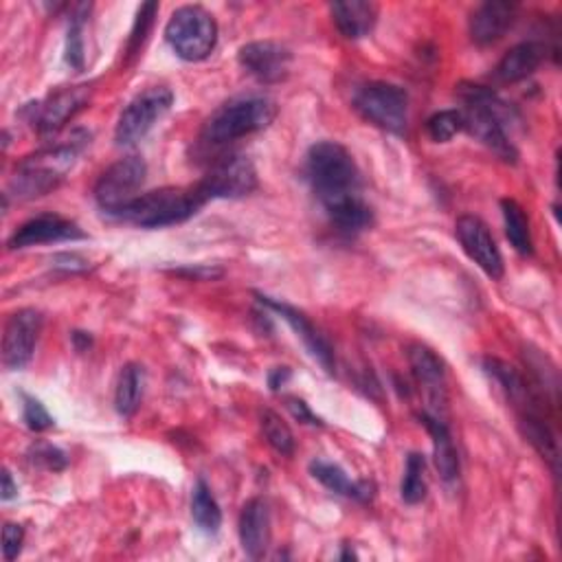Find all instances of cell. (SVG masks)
I'll use <instances>...</instances> for the list:
<instances>
[{
	"label": "cell",
	"instance_id": "6da1fadb",
	"mask_svg": "<svg viewBox=\"0 0 562 562\" xmlns=\"http://www.w3.org/2000/svg\"><path fill=\"white\" fill-rule=\"evenodd\" d=\"M306 176L326 213L363 198L359 165L337 141H319L311 148L306 156Z\"/></svg>",
	"mask_w": 562,
	"mask_h": 562
},
{
	"label": "cell",
	"instance_id": "7a4b0ae2",
	"mask_svg": "<svg viewBox=\"0 0 562 562\" xmlns=\"http://www.w3.org/2000/svg\"><path fill=\"white\" fill-rule=\"evenodd\" d=\"M457 93L466 104L461 110L464 130L492 150L501 161L514 163L518 159V150L505 130V126L516 117L510 104H505L492 89L479 84H461Z\"/></svg>",
	"mask_w": 562,
	"mask_h": 562
},
{
	"label": "cell",
	"instance_id": "3957f363",
	"mask_svg": "<svg viewBox=\"0 0 562 562\" xmlns=\"http://www.w3.org/2000/svg\"><path fill=\"white\" fill-rule=\"evenodd\" d=\"M89 139L91 137L84 132H75L67 143L45 148L23 159L10 180V194L5 196H14L16 200H36L58 189L73 169L78 154Z\"/></svg>",
	"mask_w": 562,
	"mask_h": 562
},
{
	"label": "cell",
	"instance_id": "277c9868",
	"mask_svg": "<svg viewBox=\"0 0 562 562\" xmlns=\"http://www.w3.org/2000/svg\"><path fill=\"white\" fill-rule=\"evenodd\" d=\"M204 202L207 200L196 187H165L137 196L115 215L141 229H163L187 222L204 207Z\"/></svg>",
	"mask_w": 562,
	"mask_h": 562
},
{
	"label": "cell",
	"instance_id": "5b68a950",
	"mask_svg": "<svg viewBox=\"0 0 562 562\" xmlns=\"http://www.w3.org/2000/svg\"><path fill=\"white\" fill-rule=\"evenodd\" d=\"M277 117V106L268 97H239L220 106L202 126L200 141L207 148H222L242 137L266 130Z\"/></svg>",
	"mask_w": 562,
	"mask_h": 562
},
{
	"label": "cell",
	"instance_id": "8992f818",
	"mask_svg": "<svg viewBox=\"0 0 562 562\" xmlns=\"http://www.w3.org/2000/svg\"><path fill=\"white\" fill-rule=\"evenodd\" d=\"M165 40L180 60L202 62L218 45V23L204 8L183 5L172 14L165 27Z\"/></svg>",
	"mask_w": 562,
	"mask_h": 562
},
{
	"label": "cell",
	"instance_id": "52a82bcc",
	"mask_svg": "<svg viewBox=\"0 0 562 562\" xmlns=\"http://www.w3.org/2000/svg\"><path fill=\"white\" fill-rule=\"evenodd\" d=\"M356 113L372 126L402 134L409 124V95L389 82H372L354 97Z\"/></svg>",
	"mask_w": 562,
	"mask_h": 562
},
{
	"label": "cell",
	"instance_id": "ba28073f",
	"mask_svg": "<svg viewBox=\"0 0 562 562\" xmlns=\"http://www.w3.org/2000/svg\"><path fill=\"white\" fill-rule=\"evenodd\" d=\"M174 104V93L165 86H152L139 93L119 115L115 128V141L119 145H134L139 143L159 119H163Z\"/></svg>",
	"mask_w": 562,
	"mask_h": 562
},
{
	"label": "cell",
	"instance_id": "9c48e42d",
	"mask_svg": "<svg viewBox=\"0 0 562 562\" xmlns=\"http://www.w3.org/2000/svg\"><path fill=\"white\" fill-rule=\"evenodd\" d=\"M196 189L207 202L218 198H244L257 189V169L248 156L229 154L209 167Z\"/></svg>",
	"mask_w": 562,
	"mask_h": 562
},
{
	"label": "cell",
	"instance_id": "30bf717a",
	"mask_svg": "<svg viewBox=\"0 0 562 562\" xmlns=\"http://www.w3.org/2000/svg\"><path fill=\"white\" fill-rule=\"evenodd\" d=\"M148 176V165L139 156H126L117 163H113L97 180L95 185V200L97 204L115 215L119 213L126 204H130L143 187Z\"/></svg>",
	"mask_w": 562,
	"mask_h": 562
},
{
	"label": "cell",
	"instance_id": "8fae6325",
	"mask_svg": "<svg viewBox=\"0 0 562 562\" xmlns=\"http://www.w3.org/2000/svg\"><path fill=\"white\" fill-rule=\"evenodd\" d=\"M93 89L89 84L65 86L51 93L47 99L30 104L25 115L34 130L40 134H56L60 132L78 113H82L91 102Z\"/></svg>",
	"mask_w": 562,
	"mask_h": 562
},
{
	"label": "cell",
	"instance_id": "7c38bea8",
	"mask_svg": "<svg viewBox=\"0 0 562 562\" xmlns=\"http://www.w3.org/2000/svg\"><path fill=\"white\" fill-rule=\"evenodd\" d=\"M409 365L429 409L426 413L446 420L448 415V380L442 359L426 346L413 343L409 348Z\"/></svg>",
	"mask_w": 562,
	"mask_h": 562
},
{
	"label": "cell",
	"instance_id": "4fadbf2b",
	"mask_svg": "<svg viewBox=\"0 0 562 562\" xmlns=\"http://www.w3.org/2000/svg\"><path fill=\"white\" fill-rule=\"evenodd\" d=\"M45 317L34 308H23L8 319L3 335V365L12 372L23 370L34 359Z\"/></svg>",
	"mask_w": 562,
	"mask_h": 562
},
{
	"label": "cell",
	"instance_id": "5bb4252c",
	"mask_svg": "<svg viewBox=\"0 0 562 562\" xmlns=\"http://www.w3.org/2000/svg\"><path fill=\"white\" fill-rule=\"evenodd\" d=\"M455 235L466 250V255L492 279L503 277V257L488 229V224L477 215H461L455 224Z\"/></svg>",
	"mask_w": 562,
	"mask_h": 562
},
{
	"label": "cell",
	"instance_id": "9a60e30c",
	"mask_svg": "<svg viewBox=\"0 0 562 562\" xmlns=\"http://www.w3.org/2000/svg\"><path fill=\"white\" fill-rule=\"evenodd\" d=\"M237 62L257 82L277 84L281 80H286L293 56L284 45L272 40H259L244 45L237 54Z\"/></svg>",
	"mask_w": 562,
	"mask_h": 562
},
{
	"label": "cell",
	"instance_id": "2e32d148",
	"mask_svg": "<svg viewBox=\"0 0 562 562\" xmlns=\"http://www.w3.org/2000/svg\"><path fill=\"white\" fill-rule=\"evenodd\" d=\"M257 297V302L266 308V311H270V313H274L279 319H284L295 332H297V337L304 341V346L308 348V352L313 354V359L328 372V374H332L335 372V350H332V346L328 343V339L313 326V321L302 313V311H297V308H293V306H289V304H284V302H279V300H272V297H268V295H255Z\"/></svg>",
	"mask_w": 562,
	"mask_h": 562
},
{
	"label": "cell",
	"instance_id": "e0dca14e",
	"mask_svg": "<svg viewBox=\"0 0 562 562\" xmlns=\"http://www.w3.org/2000/svg\"><path fill=\"white\" fill-rule=\"evenodd\" d=\"M86 239V233L71 220L56 215V213H43L25 224H21L12 237L8 239V246L12 250L40 246V244H56V242H75Z\"/></svg>",
	"mask_w": 562,
	"mask_h": 562
},
{
	"label": "cell",
	"instance_id": "ac0fdd59",
	"mask_svg": "<svg viewBox=\"0 0 562 562\" xmlns=\"http://www.w3.org/2000/svg\"><path fill=\"white\" fill-rule=\"evenodd\" d=\"M516 3L507 0H488L479 5L470 16V38L479 47L499 43L516 21Z\"/></svg>",
	"mask_w": 562,
	"mask_h": 562
},
{
	"label": "cell",
	"instance_id": "d6986e66",
	"mask_svg": "<svg viewBox=\"0 0 562 562\" xmlns=\"http://www.w3.org/2000/svg\"><path fill=\"white\" fill-rule=\"evenodd\" d=\"M239 542L248 558L259 560L270 545V510L264 499H250L239 514Z\"/></svg>",
	"mask_w": 562,
	"mask_h": 562
},
{
	"label": "cell",
	"instance_id": "ffe728a7",
	"mask_svg": "<svg viewBox=\"0 0 562 562\" xmlns=\"http://www.w3.org/2000/svg\"><path fill=\"white\" fill-rule=\"evenodd\" d=\"M332 21L343 38L361 40L370 36L378 21V8L367 0H343V3L330 5Z\"/></svg>",
	"mask_w": 562,
	"mask_h": 562
},
{
	"label": "cell",
	"instance_id": "44dd1931",
	"mask_svg": "<svg viewBox=\"0 0 562 562\" xmlns=\"http://www.w3.org/2000/svg\"><path fill=\"white\" fill-rule=\"evenodd\" d=\"M547 56L545 45L540 43H520L516 47H512L501 62L494 69V78L501 84H516L527 80L529 75H534L538 71V67L542 65Z\"/></svg>",
	"mask_w": 562,
	"mask_h": 562
},
{
	"label": "cell",
	"instance_id": "7402d4cb",
	"mask_svg": "<svg viewBox=\"0 0 562 562\" xmlns=\"http://www.w3.org/2000/svg\"><path fill=\"white\" fill-rule=\"evenodd\" d=\"M422 424L426 426L431 440H433V459H435V468L440 472V477L444 481H457L459 477V453H457V446L453 442V435L448 431V422L446 420H440L431 413H422L420 415Z\"/></svg>",
	"mask_w": 562,
	"mask_h": 562
},
{
	"label": "cell",
	"instance_id": "603a6c76",
	"mask_svg": "<svg viewBox=\"0 0 562 562\" xmlns=\"http://www.w3.org/2000/svg\"><path fill=\"white\" fill-rule=\"evenodd\" d=\"M483 370L488 372L490 378H494V383L503 389V394L518 409V413H529V411L538 413L534 391L527 385V380L518 374L516 367H512V365H507L505 361H499V359H485Z\"/></svg>",
	"mask_w": 562,
	"mask_h": 562
},
{
	"label": "cell",
	"instance_id": "cb8c5ba5",
	"mask_svg": "<svg viewBox=\"0 0 562 562\" xmlns=\"http://www.w3.org/2000/svg\"><path fill=\"white\" fill-rule=\"evenodd\" d=\"M311 475L330 492L354 499L359 503H370L374 499V485L370 481H354L350 475L332 461L315 459L311 461Z\"/></svg>",
	"mask_w": 562,
	"mask_h": 562
},
{
	"label": "cell",
	"instance_id": "d4e9b609",
	"mask_svg": "<svg viewBox=\"0 0 562 562\" xmlns=\"http://www.w3.org/2000/svg\"><path fill=\"white\" fill-rule=\"evenodd\" d=\"M518 429L523 437L536 448V453L551 464V468H558V444L551 429L545 424V420L538 413H518Z\"/></svg>",
	"mask_w": 562,
	"mask_h": 562
},
{
	"label": "cell",
	"instance_id": "484cf974",
	"mask_svg": "<svg viewBox=\"0 0 562 562\" xmlns=\"http://www.w3.org/2000/svg\"><path fill=\"white\" fill-rule=\"evenodd\" d=\"M191 518L204 534H218L222 527V510L207 485L204 479H198L191 492Z\"/></svg>",
	"mask_w": 562,
	"mask_h": 562
},
{
	"label": "cell",
	"instance_id": "4316f807",
	"mask_svg": "<svg viewBox=\"0 0 562 562\" xmlns=\"http://www.w3.org/2000/svg\"><path fill=\"white\" fill-rule=\"evenodd\" d=\"M501 211H503L505 235H507L510 244L514 246V250L520 255H531L534 242H531V231H529V220L525 215V209L516 200L503 198Z\"/></svg>",
	"mask_w": 562,
	"mask_h": 562
},
{
	"label": "cell",
	"instance_id": "83f0119b",
	"mask_svg": "<svg viewBox=\"0 0 562 562\" xmlns=\"http://www.w3.org/2000/svg\"><path fill=\"white\" fill-rule=\"evenodd\" d=\"M143 396V367L128 363L117 380V391H115V407L117 413L124 418H132L139 409Z\"/></svg>",
	"mask_w": 562,
	"mask_h": 562
},
{
	"label": "cell",
	"instance_id": "f1b7e54d",
	"mask_svg": "<svg viewBox=\"0 0 562 562\" xmlns=\"http://www.w3.org/2000/svg\"><path fill=\"white\" fill-rule=\"evenodd\" d=\"M400 496L407 505H418L426 499V459L420 453H409Z\"/></svg>",
	"mask_w": 562,
	"mask_h": 562
},
{
	"label": "cell",
	"instance_id": "f546056e",
	"mask_svg": "<svg viewBox=\"0 0 562 562\" xmlns=\"http://www.w3.org/2000/svg\"><path fill=\"white\" fill-rule=\"evenodd\" d=\"M259 426H261V433L266 437V442L284 457H291L295 453V435L291 431V426L281 420V415H277L274 411L270 409H264L259 413Z\"/></svg>",
	"mask_w": 562,
	"mask_h": 562
},
{
	"label": "cell",
	"instance_id": "4dcf8cb0",
	"mask_svg": "<svg viewBox=\"0 0 562 562\" xmlns=\"http://www.w3.org/2000/svg\"><path fill=\"white\" fill-rule=\"evenodd\" d=\"M91 10H93V5L80 3V5L73 8V14H71L69 34H67V62L75 71L84 69V38H82V32H84L86 19L91 16Z\"/></svg>",
	"mask_w": 562,
	"mask_h": 562
},
{
	"label": "cell",
	"instance_id": "1f68e13d",
	"mask_svg": "<svg viewBox=\"0 0 562 562\" xmlns=\"http://www.w3.org/2000/svg\"><path fill=\"white\" fill-rule=\"evenodd\" d=\"M159 14V5L156 3H143L137 12V19H134V25H132V32H130V38H128V45H126V56H128V62H132L145 47L148 43V36L152 32V25H154V19Z\"/></svg>",
	"mask_w": 562,
	"mask_h": 562
},
{
	"label": "cell",
	"instance_id": "d6a6232c",
	"mask_svg": "<svg viewBox=\"0 0 562 562\" xmlns=\"http://www.w3.org/2000/svg\"><path fill=\"white\" fill-rule=\"evenodd\" d=\"M464 130L461 110H440L426 121V132L435 143H448Z\"/></svg>",
	"mask_w": 562,
	"mask_h": 562
},
{
	"label": "cell",
	"instance_id": "836d02e7",
	"mask_svg": "<svg viewBox=\"0 0 562 562\" xmlns=\"http://www.w3.org/2000/svg\"><path fill=\"white\" fill-rule=\"evenodd\" d=\"M23 420L36 433L49 431L56 424L51 413L47 411V407L38 398H34L30 394H23Z\"/></svg>",
	"mask_w": 562,
	"mask_h": 562
},
{
	"label": "cell",
	"instance_id": "e575fe53",
	"mask_svg": "<svg viewBox=\"0 0 562 562\" xmlns=\"http://www.w3.org/2000/svg\"><path fill=\"white\" fill-rule=\"evenodd\" d=\"M32 461L47 468V470H54V472H60L69 466V457L65 450H60L58 446H51V444H38L32 448Z\"/></svg>",
	"mask_w": 562,
	"mask_h": 562
},
{
	"label": "cell",
	"instance_id": "d590c367",
	"mask_svg": "<svg viewBox=\"0 0 562 562\" xmlns=\"http://www.w3.org/2000/svg\"><path fill=\"white\" fill-rule=\"evenodd\" d=\"M23 540H25V529L23 525L16 523H8L3 527V555L8 562L16 560L21 549H23Z\"/></svg>",
	"mask_w": 562,
	"mask_h": 562
},
{
	"label": "cell",
	"instance_id": "8d00e7d4",
	"mask_svg": "<svg viewBox=\"0 0 562 562\" xmlns=\"http://www.w3.org/2000/svg\"><path fill=\"white\" fill-rule=\"evenodd\" d=\"M286 409L293 413V418H295V420H300V422H304V424H311V426H324L321 418H317V415L313 413V409H311L302 398H295V396L286 398Z\"/></svg>",
	"mask_w": 562,
	"mask_h": 562
},
{
	"label": "cell",
	"instance_id": "74e56055",
	"mask_svg": "<svg viewBox=\"0 0 562 562\" xmlns=\"http://www.w3.org/2000/svg\"><path fill=\"white\" fill-rule=\"evenodd\" d=\"M176 274H187L191 279H215L222 274V270L209 268V266H196V268H178Z\"/></svg>",
	"mask_w": 562,
	"mask_h": 562
},
{
	"label": "cell",
	"instance_id": "f35d334b",
	"mask_svg": "<svg viewBox=\"0 0 562 562\" xmlns=\"http://www.w3.org/2000/svg\"><path fill=\"white\" fill-rule=\"evenodd\" d=\"M291 378V370L289 367H274L270 374H268V385L272 391H279L281 387H284Z\"/></svg>",
	"mask_w": 562,
	"mask_h": 562
},
{
	"label": "cell",
	"instance_id": "ab89813d",
	"mask_svg": "<svg viewBox=\"0 0 562 562\" xmlns=\"http://www.w3.org/2000/svg\"><path fill=\"white\" fill-rule=\"evenodd\" d=\"M19 496V483H14V477L10 470L3 472V490H0V499L12 501Z\"/></svg>",
	"mask_w": 562,
	"mask_h": 562
},
{
	"label": "cell",
	"instance_id": "60d3db41",
	"mask_svg": "<svg viewBox=\"0 0 562 562\" xmlns=\"http://www.w3.org/2000/svg\"><path fill=\"white\" fill-rule=\"evenodd\" d=\"M93 339L86 332H73V346L78 352H86L91 348Z\"/></svg>",
	"mask_w": 562,
	"mask_h": 562
}]
</instances>
